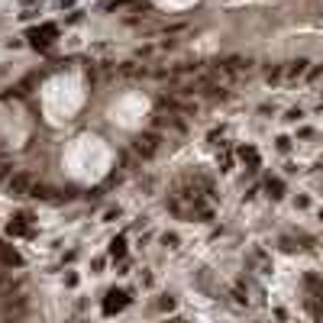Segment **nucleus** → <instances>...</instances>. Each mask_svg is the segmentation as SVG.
Listing matches in <instances>:
<instances>
[{"mask_svg":"<svg viewBox=\"0 0 323 323\" xmlns=\"http://www.w3.org/2000/svg\"><path fill=\"white\" fill-rule=\"evenodd\" d=\"M159 146H162V136L155 130H149V133H142V136L133 142V152H136L139 159H152V155L159 152Z\"/></svg>","mask_w":323,"mask_h":323,"instance_id":"obj_1","label":"nucleus"},{"mask_svg":"<svg viewBox=\"0 0 323 323\" xmlns=\"http://www.w3.org/2000/svg\"><path fill=\"white\" fill-rule=\"evenodd\" d=\"M32 175L29 171H16V175H10L7 178V191L13 194V197H29V191H32Z\"/></svg>","mask_w":323,"mask_h":323,"instance_id":"obj_2","label":"nucleus"},{"mask_svg":"<svg viewBox=\"0 0 323 323\" xmlns=\"http://www.w3.org/2000/svg\"><path fill=\"white\" fill-rule=\"evenodd\" d=\"M307 58H294V62H288L285 65V78H291V81H297V78H304L307 75Z\"/></svg>","mask_w":323,"mask_h":323,"instance_id":"obj_3","label":"nucleus"},{"mask_svg":"<svg viewBox=\"0 0 323 323\" xmlns=\"http://www.w3.org/2000/svg\"><path fill=\"white\" fill-rule=\"evenodd\" d=\"M126 304V291H110L107 300H104V314H113V310H120Z\"/></svg>","mask_w":323,"mask_h":323,"instance_id":"obj_4","label":"nucleus"},{"mask_svg":"<svg viewBox=\"0 0 323 323\" xmlns=\"http://www.w3.org/2000/svg\"><path fill=\"white\" fill-rule=\"evenodd\" d=\"M281 78H285V65H265V81H269V84H278V81H281Z\"/></svg>","mask_w":323,"mask_h":323,"instance_id":"obj_5","label":"nucleus"},{"mask_svg":"<svg viewBox=\"0 0 323 323\" xmlns=\"http://www.w3.org/2000/svg\"><path fill=\"white\" fill-rule=\"evenodd\" d=\"M239 159L249 162V171H259V152H255L252 146H242V149H239Z\"/></svg>","mask_w":323,"mask_h":323,"instance_id":"obj_6","label":"nucleus"},{"mask_svg":"<svg viewBox=\"0 0 323 323\" xmlns=\"http://www.w3.org/2000/svg\"><path fill=\"white\" fill-rule=\"evenodd\" d=\"M52 36H55V26H42V29H36V32H32L36 46H39V42H42V46H49V42H52Z\"/></svg>","mask_w":323,"mask_h":323,"instance_id":"obj_7","label":"nucleus"},{"mask_svg":"<svg viewBox=\"0 0 323 323\" xmlns=\"http://www.w3.org/2000/svg\"><path fill=\"white\" fill-rule=\"evenodd\" d=\"M110 255H113V259H123L126 255V239L123 236H116L113 242H110Z\"/></svg>","mask_w":323,"mask_h":323,"instance_id":"obj_8","label":"nucleus"},{"mask_svg":"<svg viewBox=\"0 0 323 323\" xmlns=\"http://www.w3.org/2000/svg\"><path fill=\"white\" fill-rule=\"evenodd\" d=\"M0 259L7 262V265H20V255L13 249H7V242H0Z\"/></svg>","mask_w":323,"mask_h":323,"instance_id":"obj_9","label":"nucleus"},{"mask_svg":"<svg viewBox=\"0 0 323 323\" xmlns=\"http://www.w3.org/2000/svg\"><path fill=\"white\" fill-rule=\"evenodd\" d=\"M269 194L278 200L281 194H285V181H281V178H271V181H269Z\"/></svg>","mask_w":323,"mask_h":323,"instance_id":"obj_10","label":"nucleus"},{"mask_svg":"<svg viewBox=\"0 0 323 323\" xmlns=\"http://www.w3.org/2000/svg\"><path fill=\"white\" fill-rule=\"evenodd\" d=\"M216 165H220V171H230V168H233V152H230V149L216 159Z\"/></svg>","mask_w":323,"mask_h":323,"instance_id":"obj_11","label":"nucleus"},{"mask_svg":"<svg viewBox=\"0 0 323 323\" xmlns=\"http://www.w3.org/2000/svg\"><path fill=\"white\" fill-rule=\"evenodd\" d=\"M233 300H236V304H249V291L242 285H236L233 288Z\"/></svg>","mask_w":323,"mask_h":323,"instance_id":"obj_12","label":"nucleus"},{"mask_svg":"<svg viewBox=\"0 0 323 323\" xmlns=\"http://www.w3.org/2000/svg\"><path fill=\"white\" fill-rule=\"evenodd\" d=\"M304 78H307V81H320V78H323V65H317V68H307V75H304Z\"/></svg>","mask_w":323,"mask_h":323,"instance_id":"obj_13","label":"nucleus"},{"mask_svg":"<svg viewBox=\"0 0 323 323\" xmlns=\"http://www.w3.org/2000/svg\"><path fill=\"white\" fill-rule=\"evenodd\" d=\"M278 152H291V139L288 136H278Z\"/></svg>","mask_w":323,"mask_h":323,"instance_id":"obj_14","label":"nucleus"},{"mask_svg":"<svg viewBox=\"0 0 323 323\" xmlns=\"http://www.w3.org/2000/svg\"><path fill=\"white\" fill-rule=\"evenodd\" d=\"M300 116H304V110H297V107H294V110H288V116H285V120H291V123H297Z\"/></svg>","mask_w":323,"mask_h":323,"instance_id":"obj_15","label":"nucleus"},{"mask_svg":"<svg viewBox=\"0 0 323 323\" xmlns=\"http://www.w3.org/2000/svg\"><path fill=\"white\" fill-rule=\"evenodd\" d=\"M162 242H165V246H171V249H175V246H178V236H175V233H171V236H162Z\"/></svg>","mask_w":323,"mask_h":323,"instance_id":"obj_16","label":"nucleus"},{"mask_svg":"<svg viewBox=\"0 0 323 323\" xmlns=\"http://www.w3.org/2000/svg\"><path fill=\"white\" fill-rule=\"evenodd\" d=\"M116 3H126V0H107V7H116Z\"/></svg>","mask_w":323,"mask_h":323,"instance_id":"obj_17","label":"nucleus"}]
</instances>
